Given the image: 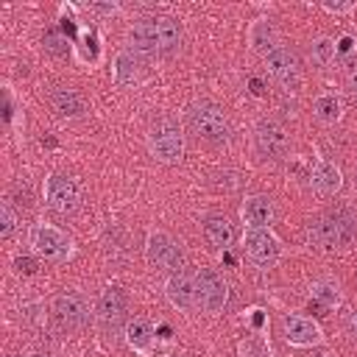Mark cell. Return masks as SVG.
<instances>
[{
  "instance_id": "18",
  "label": "cell",
  "mask_w": 357,
  "mask_h": 357,
  "mask_svg": "<svg viewBox=\"0 0 357 357\" xmlns=\"http://www.w3.org/2000/svg\"><path fill=\"white\" fill-rule=\"evenodd\" d=\"M340 184H343V176H340V170H337L332 162L318 159V162L312 165V170H310V187H312L318 195H335V192L340 190Z\"/></svg>"
},
{
  "instance_id": "9",
  "label": "cell",
  "mask_w": 357,
  "mask_h": 357,
  "mask_svg": "<svg viewBox=\"0 0 357 357\" xmlns=\"http://www.w3.org/2000/svg\"><path fill=\"white\" fill-rule=\"evenodd\" d=\"M243 248H245L248 259L257 262L259 268H268L282 257V240L271 231V226L268 229H245Z\"/></svg>"
},
{
  "instance_id": "35",
  "label": "cell",
  "mask_w": 357,
  "mask_h": 357,
  "mask_svg": "<svg viewBox=\"0 0 357 357\" xmlns=\"http://www.w3.org/2000/svg\"><path fill=\"white\" fill-rule=\"evenodd\" d=\"M28 357H47V354H28Z\"/></svg>"
},
{
  "instance_id": "7",
  "label": "cell",
  "mask_w": 357,
  "mask_h": 357,
  "mask_svg": "<svg viewBox=\"0 0 357 357\" xmlns=\"http://www.w3.org/2000/svg\"><path fill=\"white\" fill-rule=\"evenodd\" d=\"M45 201L59 215H75L81 206V190H78L75 178H70L64 173H53L45 178Z\"/></svg>"
},
{
  "instance_id": "12",
  "label": "cell",
  "mask_w": 357,
  "mask_h": 357,
  "mask_svg": "<svg viewBox=\"0 0 357 357\" xmlns=\"http://www.w3.org/2000/svg\"><path fill=\"white\" fill-rule=\"evenodd\" d=\"M145 257L153 268H162V271H178L181 268V245L167 234V231H151L148 240H145Z\"/></svg>"
},
{
  "instance_id": "32",
  "label": "cell",
  "mask_w": 357,
  "mask_h": 357,
  "mask_svg": "<svg viewBox=\"0 0 357 357\" xmlns=\"http://www.w3.org/2000/svg\"><path fill=\"white\" fill-rule=\"evenodd\" d=\"M89 11H95V14H114L117 11V6L114 3H106V6H98V3H92V6H86Z\"/></svg>"
},
{
  "instance_id": "2",
  "label": "cell",
  "mask_w": 357,
  "mask_h": 357,
  "mask_svg": "<svg viewBox=\"0 0 357 357\" xmlns=\"http://www.w3.org/2000/svg\"><path fill=\"white\" fill-rule=\"evenodd\" d=\"M184 120H187L190 131L198 134L206 142H226L229 134H231L226 112L212 100H192L184 109Z\"/></svg>"
},
{
  "instance_id": "19",
  "label": "cell",
  "mask_w": 357,
  "mask_h": 357,
  "mask_svg": "<svg viewBox=\"0 0 357 357\" xmlns=\"http://www.w3.org/2000/svg\"><path fill=\"white\" fill-rule=\"evenodd\" d=\"M204 237L212 248H229L234 240V226L229 223L226 215H206L204 218Z\"/></svg>"
},
{
  "instance_id": "31",
  "label": "cell",
  "mask_w": 357,
  "mask_h": 357,
  "mask_svg": "<svg viewBox=\"0 0 357 357\" xmlns=\"http://www.w3.org/2000/svg\"><path fill=\"white\" fill-rule=\"evenodd\" d=\"M14 268H17V273H25V276H28V273L36 271V262H33L31 257H17V259H14Z\"/></svg>"
},
{
  "instance_id": "24",
  "label": "cell",
  "mask_w": 357,
  "mask_h": 357,
  "mask_svg": "<svg viewBox=\"0 0 357 357\" xmlns=\"http://www.w3.org/2000/svg\"><path fill=\"white\" fill-rule=\"evenodd\" d=\"M335 56H337V42L332 36H318V39L310 42V59H312V64L329 67L335 61Z\"/></svg>"
},
{
  "instance_id": "5",
  "label": "cell",
  "mask_w": 357,
  "mask_h": 357,
  "mask_svg": "<svg viewBox=\"0 0 357 357\" xmlns=\"http://www.w3.org/2000/svg\"><path fill=\"white\" fill-rule=\"evenodd\" d=\"M50 315L56 321L59 329L64 332H73V329H81L89 324V304L81 293L75 290H67V293H59L50 304Z\"/></svg>"
},
{
  "instance_id": "10",
  "label": "cell",
  "mask_w": 357,
  "mask_h": 357,
  "mask_svg": "<svg viewBox=\"0 0 357 357\" xmlns=\"http://www.w3.org/2000/svg\"><path fill=\"white\" fill-rule=\"evenodd\" d=\"M195 290H198V307L209 315L220 312L229 301V287H226V279L212 271V268H201L195 273Z\"/></svg>"
},
{
  "instance_id": "23",
  "label": "cell",
  "mask_w": 357,
  "mask_h": 357,
  "mask_svg": "<svg viewBox=\"0 0 357 357\" xmlns=\"http://www.w3.org/2000/svg\"><path fill=\"white\" fill-rule=\"evenodd\" d=\"M310 298L318 301L321 307L332 310V307H337L340 298H343V296H340V284L332 282V279H318V282L310 287Z\"/></svg>"
},
{
  "instance_id": "17",
  "label": "cell",
  "mask_w": 357,
  "mask_h": 357,
  "mask_svg": "<svg viewBox=\"0 0 357 357\" xmlns=\"http://www.w3.org/2000/svg\"><path fill=\"white\" fill-rule=\"evenodd\" d=\"M126 343L142 354V357H151L153 354V346H156V326L148 321V318H134L126 324Z\"/></svg>"
},
{
  "instance_id": "1",
  "label": "cell",
  "mask_w": 357,
  "mask_h": 357,
  "mask_svg": "<svg viewBox=\"0 0 357 357\" xmlns=\"http://www.w3.org/2000/svg\"><path fill=\"white\" fill-rule=\"evenodd\" d=\"M357 234V220L346 206H335L326 209L321 215H315L307 226V237L315 248L332 251V248H343L354 240Z\"/></svg>"
},
{
  "instance_id": "16",
  "label": "cell",
  "mask_w": 357,
  "mask_h": 357,
  "mask_svg": "<svg viewBox=\"0 0 357 357\" xmlns=\"http://www.w3.org/2000/svg\"><path fill=\"white\" fill-rule=\"evenodd\" d=\"M145 73V59L142 53H137L134 47H126L114 56V64H112V75L120 86H128V84H137Z\"/></svg>"
},
{
  "instance_id": "6",
  "label": "cell",
  "mask_w": 357,
  "mask_h": 357,
  "mask_svg": "<svg viewBox=\"0 0 357 357\" xmlns=\"http://www.w3.org/2000/svg\"><path fill=\"white\" fill-rule=\"evenodd\" d=\"M31 245L47 262H64L73 254V240L50 223H36L31 229Z\"/></svg>"
},
{
  "instance_id": "34",
  "label": "cell",
  "mask_w": 357,
  "mask_h": 357,
  "mask_svg": "<svg viewBox=\"0 0 357 357\" xmlns=\"http://www.w3.org/2000/svg\"><path fill=\"white\" fill-rule=\"evenodd\" d=\"M349 92H351V98H354V103H357V67L349 73Z\"/></svg>"
},
{
  "instance_id": "13",
  "label": "cell",
  "mask_w": 357,
  "mask_h": 357,
  "mask_svg": "<svg viewBox=\"0 0 357 357\" xmlns=\"http://www.w3.org/2000/svg\"><path fill=\"white\" fill-rule=\"evenodd\" d=\"M282 332H284V340L290 346H298V349L324 343V332H321L318 321H312L304 312H287L282 318Z\"/></svg>"
},
{
  "instance_id": "33",
  "label": "cell",
  "mask_w": 357,
  "mask_h": 357,
  "mask_svg": "<svg viewBox=\"0 0 357 357\" xmlns=\"http://www.w3.org/2000/svg\"><path fill=\"white\" fill-rule=\"evenodd\" d=\"M324 8H326V11H335V14H343V11H351L354 6H351V3H326Z\"/></svg>"
},
{
  "instance_id": "14",
  "label": "cell",
  "mask_w": 357,
  "mask_h": 357,
  "mask_svg": "<svg viewBox=\"0 0 357 357\" xmlns=\"http://www.w3.org/2000/svg\"><path fill=\"white\" fill-rule=\"evenodd\" d=\"M165 296L176 310H195L198 307V290H195V276L190 273H170L165 282Z\"/></svg>"
},
{
  "instance_id": "29",
  "label": "cell",
  "mask_w": 357,
  "mask_h": 357,
  "mask_svg": "<svg viewBox=\"0 0 357 357\" xmlns=\"http://www.w3.org/2000/svg\"><path fill=\"white\" fill-rule=\"evenodd\" d=\"M42 42H45V47H47L50 53H56V56H61V53H67V36H64L61 31H56V28H50V31H45V36H42Z\"/></svg>"
},
{
  "instance_id": "22",
  "label": "cell",
  "mask_w": 357,
  "mask_h": 357,
  "mask_svg": "<svg viewBox=\"0 0 357 357\" xmlns=\"http://www.w3.org/2000/svg\"><path fill=\"white\" fill-rule=\"evenodd\" d=\"M248 45L251 50L268 56L273 47H276V31L271 25V20H254L251 28H248Z\"/></svg>"
},
{
  "instance_id": "8",
  "label": "cell",
  "mask_w": 357,
  "mask_h": 357,
  "mask_svg": "<svg viewBox=\"0 0 357 357\" xmlns=\"http://www.w3.org/2000/svg\"><path fill=\"white\" fill-rule=\"evenodd\" d=\"M254 139H257V151L262 153V159H271V162H279L290 153V137H287V128L273 120V117H262L254 128Z\"/></svg>"
},
{
  "instance_id": "28",
  "label": "cell",
  "mask_w": 357,
  "mask_h": 357,
  "mask_svg": "<svg viewBox=\"0 0 357 357\" xmlns=\"http://www.w3.org/2000/svg\"><path fill=\"white\" fill-rule=\"evenodd\" d=\"M14 231H17V212L11 209V201H6L0 206V237L8 240Z\"/></svg>"
},
{
  "instance_id": "30",
  "label": "cell",
  "mask_w": 357,
  "mask_h": 357,
  "mask_svg": "<svg viewBox=\"0 0 357 357\" xmlns=\"http://www.w3.org/2000/svg\"><path fill=\"white\" fill-rule=\"evenodd\" d=\"M6 201H14V204H20V206H31V190H28V184H25V181H17V184L11 187V192H8Z\"/></svg>"
},
{
  "instance_id": "3",
  "label": "cell",
  "mask_w": 357,
  "mask_h": 357,
  "mask_svg": "<svg viewBox=\"0 0 357 357\" xmlns=\"http://www.w3.org/2000/svg\"><path fill=\"white\" fill-rule=\"evenodd\" d=\"M148 148L151 156L162 165H176L184 156V134L178 128V123H173L170 117H162L151 126L148 131Z\"/></svg>"
},
{
  "instance_id": "21",
  "label": "cell",
  "mask_w": 357,
  "mask_h": 357,
  "mask_svg": "<svg viewBox=\"0 0 357 357\" xmlns=\"http://www.w3.org/2000/svg\"><path fill=\"white\" fill-rule=\"evenodd\" d=\"M181 22L173 17H159L156 14V39H159V53H173L181 45Z\"/></svg>"
},
{
  "instance_id": "4",
  "label": "cell",
  "mask_w": 357,
  "mask_h": 357,
  "mask_svg": "<svg viewBox=\"0 0 357 357\" xmlns=\"http://www.w3.org/2000/svg\"><path fill=\"white\" fill-rule=\"evenodd\" d=\"M98 324L106 335L120 332L128 324V293L120 284H109L98 298Z\"/></svg>"
},
{
  "instance_id": "20",
  "label": "cell",
  "mask_w": 357,
  "mask_h": 357,
  "mask_svg": "<svg viewBox=\"0 0 357 357\" xmlns=\"http://www.w3.org/2000/svg\"><path fill=\"white\" fill-rule=\"evenodd\" d=\"M50 106L59 117H78L84 112V98L70 86H56L50 92Z\"/></svg>"
},
{
  "instance_id": "27",
  "label": "cell",
  "mask_w": 357,
  "mask_h": 357,
  "mask_svg": "<svg viewBox=\"0 0 357 357\" xmlns=\"http://www.w3.org/2000/svg\"><path fill=\"white\" fill-rule=\"evenodd\" d=\"M75 53H78L81 61H95V59H98V33H95V28L78 33V39H75Z\"/></svg>"
},
{
  "instance_id": "25",
  "label": "cell",
  "mask_w": 357,
  "mask_h": 357,
  "mask_svg": "<svg viewBox=\"0 0 357 357\" xmlns=\"http://www.w3.org/2000/svg\"><path fill=\"white\" fill-rule=\"evenodd\" d=\"M312 112H315L318 120L335 123V120H340L343 106H340V98H337L335 92H326V95H318V98L312 100Z\"/></svg>"
},
{
  "instance_id": "15",
  "label": "cell",
  "mask_w": 357,
  "mask_h": 357,
  "mask_svg": "<svg viewBox=\"0 0 357 357\" xmlns=\"http://www.w3.org/2000/svg\"><path fill=\"white\" fill-rule=\"evenodd\" d=\"M273 201L268 195H248L240 206V218L245 223V229H268L273 223Z\"/></svg>"
},
{
  "instance_id": "11",
  "label": "cell",
  "mask_w": 357,
  "mask_h": 357,
  "mask_svg": "<svg viewBox=\"0 0 357 357\" xmlns=\"http://www.w3.org/2000/svg\"><path fill=\"white\" fill-rule=\"evenodd\" d=\"M265 67H268V75L284 89H296L301 81V61H298L296 50H290L284 45H276L265 56Z\"/></svg>"
},
{
  "instance_id": "26",
  "label": "cell",
  "mask_w": 357,
  "mask_h": 357,
  "mask_svg": "<svg viewBox=\"0 0 357 357\" xmlns=\"http://www.w3.org/2000/svg\"><path fill=\"white\" fill-rule=\"evenodd\" d=\"M240 357H271V343L262 335H245L237 343Z\"/></svg>"
}]
</instances>
